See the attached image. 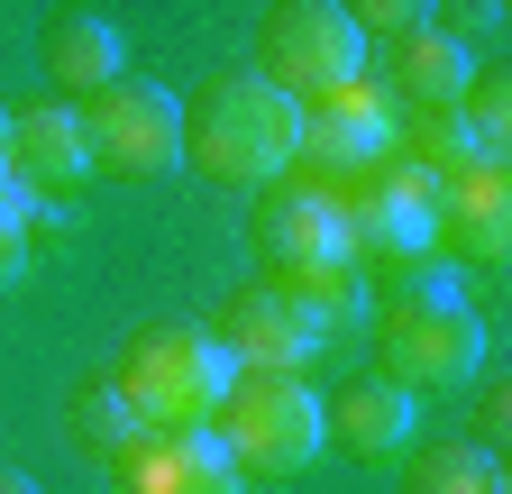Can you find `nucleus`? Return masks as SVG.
Wrapping results in <instances>:
<instances>
[{"label": "nucleus", "mask_w": 512, "mask_h": 494, "mask_svg": "<svg viewBox=\"0 0 512 494\" xmlns=\"http://www.w3.org/2000/svg\"><path fill=\"white\" fill-rule=\"evenodd\" d=\"M64 430H74V440H83V449H101V458H119V449H128V440H138V430H147V421H138V412H128V394H119V385L101 376V385H83L74 403H64Z\"/></svg>", "instance_id": "aec40b11"}, {"label": "nucleus", "mask_w": 512, "mask_h": 494, "mask_svg": "<svg viewBox=\"0 0 512 494\" xmlns=\"http://www.w3.org/2000/svg\"><path fill=\"white\" fill-rule=\"evenodd\" d=\"M403 494H512V485H503L494 449H476V440H448V449H421V458H412Z\"/></svg>", "instance_id": "6ab92c4d"}, {"label": "nucleus", "mask_w": 512, "mask_h": 494, "mask_svg": "<svg viewBox=\"0 0 512 494\" xmlns=\"http://www.w3.org/2000/svg\"><path fill=\"white\" fill-rule=\"evenodd\" d=\"M430 247L467 266H503L512 257V174L503 165H458L430 202Z\"/></svg>", "instance_id": "9d476101"}, {"label": "nucleus", "mask_w": 512, "mask_h": 494, "mask_svg": "<svg viewBox=\"0 0 512 494\" xmlns=\"http://www.w3.org/2000/svg\"><path fill=\"white\" fill-rule=\"evenodd\" d=\"M229 376L238 366H229V348L211 330H138L110 385L128 394V412H138L147 430H211Z\"/></svg>", "instance_id": "7ed1b4c3"}, {"label": "nucleus", "mask_w": 512, "mask_h": 494, "mask_svg": "<svg viewBox=\"0 0 512 494\" xmlns=\"http://www.w3.org/2000/svg\"><path fill=\"white\" fill-rule=\"evenodd\" d=\"M275 293H284V312L311 330V339H330V330H348L366 302H375V284H366V266H293V275H275Z\"/></svg>", "instance_id": "f3484780"}, {"label": "nucleus", "mask_w": 512, "mask_h": 494, "mask_svg": "<svg viewBox=\"0 0 512 494\" xmlns=\"http://www.w3.org/2000/svg\"><path fill=\"white\" fill-rule=\"evenodd\" d=\"M119 28L110 19H92V10H64L55 28H46V46H37V65L64 83V92H101V83H119Z\"/></svg>", "instance_id": "dca6fc26"}, {"label": "nucleus", "mask_w": 512, "mask_h": 494, "mask_svg": "<svg viewBox=\"0 0 512 494\" xmlns=\"http://www.w3.org/2000/svg\"><path fill=\"white\" fill-rule=\"evenodd\" d=\"M458 119H467V138H476V156H494V165H503V138H512V92L476 74V83L458 92Z\"/></svg>", "instance_id": "4be33fe9"}, {"label": "nucleus", "mask_w": 512, "mask_h": 494, "mask_svg": "<svg viewBox=\"0 0 512 494\" xmlns=\"http://www.w3.org/2000/svg\"><path fill=\"white\" fill-rule=\"evenodd\" d=\"M247 238H256V257H266L275 275H293V266H357L339 183H320V174H275L266 193H256V211H247Z\"/></svg>", "instance_id": "0eeeda50"}, {"label": "nucleus", "mask_w": 512, "mask_h": 494, "mask_svg": "<svg viewBox=\"0 0 512 494\" xmlns=\"http://www.w3.org/2000/svg\"><path fill=\"white\" fill-rule=\"evenodd\" d=\"M476 83V46H458L448 28H403L394 55H384V92H394V110H458V92Z\"/></svg>", "instance_id": "ddd939ff"}, {"label": "nucleus", "mask_w": 512, "mask_h": 494, "mask_svg": "<svg viewBox=\"0 0 512 494\" xmlns=\"http://www.w3.org/2000/svg\"><path fill=\"white\" fill-rule=\"evenodd\" d=\"M211 440L229 449L238 476H302L330 430H320V394L302 376H229L220 412H211Z\"/></svg>", "instance_id": "20e7f679"}, {"label": "nucleus", "mask_w": 512, "mask_h": 494, "mask_svg": "<svg viewBox=\"0 0 512 494\" xmlns=\"http://www.w3.org/2000/svg\"><path fill=\"white\" fill-rule=\"evenodd\" d=\"M476 366H485V321L467 312L458 275H439L430 257L375 275V376L430 394V385H467Z\"/></svg>", "instance_id": "f257e3e1"}, {"label": "nucleus", "mask_w": 512, "mask_h": 494, "mask_svg": "<svg viewBox=\"0 0 512 494\" xmlns=\"http://www.w3.org/2000/svg\"><path fill=\"white\" fill-rule=\"evenodd\" d=\"M28 220H37V193H28L10 165H0V293L28 275Z\"/></svg>", "instance_id": "412c9836"}, {"label": "nucleus", "mask_w": 512, "mask_h": 494, "mask_svg": "<svg viewBox=\"0 0 512 494\" xmlns=\"http://www.w3.org/2000/svg\"><path fill=\"white\" fill-rule=\"evenodd\" d=\"M83 138H92V165H110V174H165V165H183V101L165 92V83H101L92 92V110H83Z\"/></svg>", "instance_id": "6e6552de"}, {"label": "nucleus", "mask_w": 512, "mask_h": 494, "mask_svg": "<svg viewBox=\"0 0 512 494\" xmlns=\"http://www.w3.org/2000/svg\"><path fill=\"white\" fill-rule=\"evenodd\" d=\"M0 494H37V476H19V467H0Z\"/></svg>", "instance_id": "a878e982"}, {"label": "nucleus", "mask_w": 512, "mask_h": 494, "mask_svg": "<svg viewBox=\"0 0 512 494\" xmlns=\"http://www.w3.org/2000/svg\"><path fill=\"white\" fill-rule=\"evenodd\" d=\"M394 92L384 83H339V92H320V101H302V156L293 165H311L320 183H339V174H357V165H375V156H394Z\"/></svg>", "instance_id": "1a4fd4ad"}, {"label": "nucleus", "mask_w": 512, "mask_h": 494, "mask_svg": "<svg viewBox=\"0 0 512 494\" xmlns=\"http://www.w3.org/2000/svg\"><path fill=\"white\" fill-rule=\"evenodd\" d=\"M339 10H348L357 37H403V28L430 19V0H339Z\"/></svg>", "instance_id": "5701e85b"}, {"label": "nucleus", "mask_w": 512, "mask_h": 494, "mask_svg": "<svg viewBox=\"0 0 512 494\" xmlns=\"http://www.w3.org/2000/svg\"><path fill=\"white\" fill-rule=\"evenodd\" d=\"M320 430L348 458H394V449H412V394L394 376H357L339 403H320Z\"/></svg>", "instance_id": "2eb2a0df"}, {"label": "nucleus", "mask_w": 512, "mask_h": 494, "mask_svg": "<svg viewBox=\"0 0 512 494\" xmlns=\"http://www.w3.org/2000/svg\"><path fill=\"white\" fill-rule=\"evenodd\" d=\"M256 74L284 101H320L366 74V37L348 28L339 0H275L266 28H256Z\"/></svg>", "instance_id": "39448f33"}, {"label": "nucleus", "mask_w": 512, "mask_h": 494, "mask_svg": "<svg viewBox=\"0 0 512 494\" xmlns=\"http://www.w3.org/2000/svg\"><path fill=\"white\" fill-rule=\"evenodd\" d=\"M10 174L28 183V193H64V183H83V174H92L83 110H64V101L10 110Z\"/></svg>", "instance_id": "4468645a"}, {"label": "nucleus", "mask_w": 512, "mask_h": 494, "mask_svg": "<svg viewBox=\"0 0 512 494\" xmlns=\"http://www.w3.org/2000/svg\"><path fill=\"white\" fill-rule=\"evenodd\" d=\"M0 165H10V110H0Z\"/></svg>", "instance_id": "bb28decb"}, {"label": "nucleus", "mask_w": 512, "mask_h": 494, "mask_svg": "<svg viewBox=\"0 0 512 494\" xmlns=\"http://www.w3.org/2000/svg\"><path fill=\"white\" fill-rule=\"evenodd\" d=\"M183 156L211 183L266 193V183L293 174V156H302V101H284L266 74H211L183 101Z\"/></svg>", "instance_id": "f03ea898"}, {"label": "nucleus", "mask_w": 512, "mask_h": 494, "mask_svg": "<svg viewBox=\"0 0 512 494\" xmlns=\"http://www.w3.org/2000/svg\"><path fill=\"white\" fill-rule=\"evenodd\" d=\"M394 156L421 165L430 183H448L458 165H494V156H476V138H467L458 110H403V119H394Z\"/></svg>", "instance_id": "a211bd4d"}, {"label": "nucleus", "mask_w": 512, "mask_h": 494, "mask_svg": "<svg viewBox=\"0 0 512 494\" xmlns=\"http://www.w3.org/2000/svg\"><path fill=\"white\" fill-rule=\"evenodd\" d=\"M430 202H439V183L421 165H403V156H375V165L339 174V211H348L357 266H421L430 257Z\"/></svg>", "instance_id": "423d86ee"}, {"label": "nucleus", "mask_w": 512, "mask_h": 494, "mask_svg": "<svg viewBox=\"0 0 512 494\" xmlns=\"http://www.w3.org/2000/svg\"><path fill=\"white\" fill-rule=\"evenodd\" d=\"M110 467H119V494H247V476L229 467L211 430H138Z\"/></svg>", "instance_id": "9b49d317"}, {"label": "nucleus", "mask_w": 512, "mask_h": 494, "mask_svg": "<svg viewBox=\"0 0 512 494\" xmlns=\"http://www.w3.org/2000/svg\"><path fill=\"white\" fill-rule=\"evenodd\" d=\"M211 339L229 348V366H238V376H302V357L320 348V339L284 312V293H275V284L229 293V312H220V330H211Z\"/></svg>", "instance_id": "f8f14e48"}, {"label": "nucleus", "mask_w": 512, "mask_h": 494, "mask_svg": "<svg viewBox=\"0 0 512 494\" xmlns=\"http://www.w3.org/2000/svg\"><path fill=\"white\" fill-rule=\"evenodd\" d=\"M430 10H439V19H430V28H448V37H458V46H467V37H485V28H494V0H430Z\"/></svg>", "instance_id": "b1692460"}, {"label": "nucleus", "mask_w": 512, "mask_h": 494, "mask_svg": "<svg viewBox=\"0 0 512 494\" xmlns=\"http://www.w3.org/2000/svg\"><path fill=\"white\" fill-rule=\"evenodd\" d=\"M476 421H485V440H503V430H512V394L485 385V412H476Z\"/></svg>", "instance_id": "393cba45"}]
</instances>
